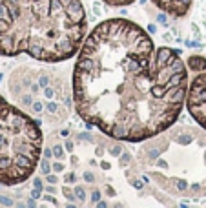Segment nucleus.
<instances>
[{"mask_svg": "<svg viewBox=\"0 0 206 208\" xmlns=\"http://www.w3.org/2000/svg\"><path fill=\"white\" fill-rule=\"evenodd\" d=\"M73 68L80 117L117 141L141 143L168 131L186 104L181 51L157 48L135 22L109 18L89 31Z\"/></svg>", "mask_w": 206, "mask_h": 208, "instance_id": "f257e3e1", "label": "nucleus"}, {"mask_svg": "<svg viewBox=\"0 0 206 208\" xmlns=\"http://www.w3.org/2000/svg\"><path fill=\"white\" fill-rule=\"evenodd\" d=\"M88 37L80 0H0V55L64 62Z\"/></svg>", "mask_w": 206, "mask_h": 208, "instance_id": "f03ea898", "label": "nucleus"}, {"mask_svg": "<svg viewBox=\"0 0 206 208\" xmlns=\"http://www.w3.org/2000/svg\"><path fill=\"white\" fill-rule=\"evenodd\" d=\"M42 143L38 124L0 95V184L28 181L40 161Z\"/></svg>", "mask_w": 206, "mask_h": 208, "instance_id": "7ed1b4c3", "label": "nucleus"}, {"mask_svg": "<svg viewBox=\"0 0 206 208\" xmlns=\"http://www.w3.org/2000/svg\"><path fill=\"white\" fill-rule=\"evenodd\" d=\"M186 106L197 124L206 130V69L190 82Z\"/></svg>", "mask_w": 206, "mask_h": 208, "instance_id": "20e7f679", "label": "nucleus"}, {"mask_svg": "<svg viewBox=\"0 0 206 208\" xmlns=\"http://www.w3.org/2000/svg\"><path fill=\"white\" fill-rule=\"evenodd\" d=\"M102 2H106L108 6H113V8H124V6L137 2V0H102ZM153 4L161 11H164L166 15H170L173 18H181L190 11L192 0H153Z\"/></svg>", "mask_w": 206, "mask_h": 208, "instance_id": "39448f33", "label": "nucleus"}, {"mask_svg": "<svg viewBox=\"0 0 206 208\" xmlns=\"http://www.w3.org/2000/svg\"><path fill=\"white\" fill-rule=\"evenodd\" d=\"M188 66H190V69H197V71L201 69V71H204V69H206V59L193 55V57H190Z\"/></svg>", "mask_w": 206, "mask_h": 208, "instance_id": "423d86ee", "label": "nucleus"}]
</instances>
